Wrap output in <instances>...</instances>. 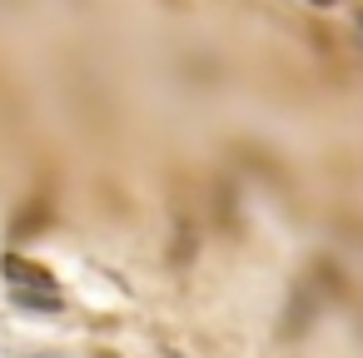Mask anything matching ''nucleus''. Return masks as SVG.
<instances>
[{
  "instance_id": "obj_1",
  "label": "nucleus",
  "mask_w": 363,
  "mask_h": 358,
  "mask_svg": "<svg viewBox=\"0 0 363 358\" xmlns=\"http://www.w3.org/2000/svg\"><path fill=\"white\" fill-rule=\"evenodd\" d=\"M6 279H11V289H55V279L21 254H6Z\"/></svg>"
},
{
  "instance_id": "obj_2",
  "label": "nucleus",
  "mask_w": 363,
  "mask_h": 358,
  "mask_svg": "<svg viewBox=\"0 0 363 358\" xmlns=\"http://www.w3.org/2000/svg\"><path fill=\"white\" fill-rule=\"evenodd\" d=\"M308 6H338V0H308Z\"/></svg>"
},
{
  "instance_id": "obj_3",
  "label": "nucleus",
  "mask_w": 363,
  "mask_h": 358,
  "mask_svg": "<svg viewBox=\"0 0 363 358\" xmlns=\"http://www.w3.org/2000/svg\"><path fill=\"white\" fill-rule=\"evenodd\" d=\"M358 30H363V11H358Z\"/></svg>"
}]
</instances>
